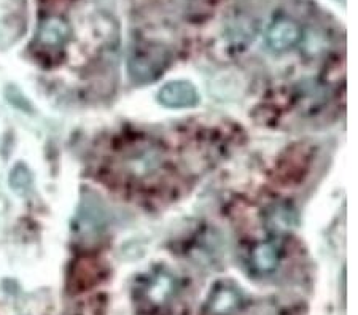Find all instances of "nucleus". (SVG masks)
<instances>
[{"label": "nucleus", "mask_w": 358, "mask_h": 315, "mask_svg": "<svg viewBox=\"0 0 358 315\" xmlns=\"http://www.w3.org/2000/svg\"><path fill=\"white\" fill-rule=\"evenodd\" d=\"M178 295V280L167 269H153L137 277L132 288V300L137 311L147 315H159L167 311Z\"/></svg>", "instance_id": "1"}, {"label": "nucleus", "mask_w": 358, "mask_h": 315, "mask_svg": "<svg viewBox=\"0 0 358 315\" xmlns=\"http://www.w3.org/2000/svg\"><path fill=\"white\" fill-rule=\"evenodd\" d=\"M172 61L169 50L158 43H136L128 54V72L132 82L150 83L166 72Z\"/></svg>", "instance_id": "2"}, {"label": "nucleus", "mask_w": 358, "mask_h": 315, "mask_svg": "<svg viewBox=\"0 0 358 315\" xmlns=\"http://www.w3.org/2000/svg\"><path fill=\"white\" fill-rule=\"evenodd\" d=\"M71 38L72 27L67 20L61 16H46L40 21L34 40V47L37 50L36 54L48 57L61 54L64 45L71 42Z\"/></svg>", "instance_id": "3"}, {"label": "nucleus", "mask_w": 358, "mask_h": 315, "mask_svg": "<svg viewBox=\"0 0 358 315\" xmlns=\"http://www.w3.org/2000/svg\"><path fill=\"white\" fill-rule=\"evenodd\" d=\"M242 307H244L242 291L228 280H220L213 284L204 306L201 307V315H239Z\"/></svg>", "instance_id": "4"}, {"label": "nucleus", "mask_w": 358, "mask_h": 315, "mask_svg": "<svg viewBox=\"0 0 358 315\" xmlns=\"http://www.w3.org/2000/svg\"><path fill=\"white\" fill-rule=\"evenodd\" d=\"M108 276V269L91 258H82L73 263L67 274V291L72 295H80L83 291L101 284Z\"/></svg>", "instance_id": "5"}, {"label": "nucleus", "mask_w": 358, "mask_h": 315, "mask_svg": "<svg viewBox=\"0 0 358 315\" xmlns=\"http://www.w3.org/2000/svg\"><path fill=\"white\" fill-rule=\"evenodd\" d=\"M303 38V29L292 18H279L269 26L266 40L269 48L275 53L288 51Z\"/></svg>", "instance_id": "6"}, {"label": "nucleus", "mask_w": 358, "mask_h": 315, "mask_svg": "<svg viewBox=\"0 0 358 315\" xmlns=\"http://www.w3.org/2000/svg\"><path fill=\"white\" fill-rule=\"evenodd\" d=\"M158 101L161 105L169 108H189L199 104V93L193 83L178 80L166 83L159 89Z\"/></svg>", "instance_id": "7"}, {"label": "nucleus", "mask_w": 358, "mask_h": 315, "mask_svg": "<svg viewBox=\"0 0 358 315\" xmlns=\"http://www.w3.org/2000/svg\"><path fill=\"white\" fill-rule=\"evenodd\" d=\"M250 263L253 271L258 274H273L280 263V250L273 242H263L258 244L255 249L252 250Z\"/></svg>", "instance_id": "8"}, {"label": "nucleus", "mask_w": 358, "mask_h": 315, "mask_svg": "<svg viewBox=\"0 0 358 315\" xmlns=\"http://www.w3.org/2000/svg\"><path fill=\"white\" fill-rule=\"evenodd\" d=\"M107 300L106 295H94L83 300L75 301L72 306L66 309L64 315H106Z\"/></svg>", "instance_id": "9"}]
</instances>
